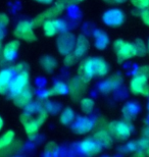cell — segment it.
<instances>
[{
	"label": "cell",
	"instance_id": "60d3db41",
	"mask_svg": "<svg viewBox=\"0 0 149 157\" xmlns=\"http://www.w3.org/2000/svg\"><path fill=\"white\" fill-rule=\"evenodd\" d=\"M5 36V31L4 28H0V40H2Z\"/></svg>",
	"mask_w": 149,
	"mask_h": 157
},
{
	"label": "cell",
	"instance_id": "7bdbcfd3",
	"mask_svg": "<svg viewBox=\"0 0 149 157\" xmlns=\"http://www.w3.org/2000/svg\"><path fill=\"white\" fill-rule=\"evenodd\" d=\"M2 40H0V53L2 52V42H1Z\"/></svg>",
	"mask_w": 149,
	"mask_h": 157
},
{
	"label": "cell",
	"instance_id": "f546056e",
	"mask_svg": "<svg viewBox=\"0 0 149 157\" xmlns=\"http://www.w3.org/2000/svg\"><path fill=\"white\" fill-rule=\"evenodd\" d=\"M58 153V145L54 142H50L46 145L45 150H44V154L47 156H53Z\"/></svg>",
	"mask_w": 149,
	"mask_h": 157
},
{
	"label": "cell",
	"instance_id": "d6986e66",
	"mask_svg": "<svg viewBox=\"0 0 149 157\" xmlns=\"http://www.w3.org/2000/svg\"><path fill=\"white\" fill-rule=\"evenodd\" d=\"M122 78L119 76H113L112 78H109L108 80L104 81L103 83H101V85L99 86V90L101 93L107 94L110 93L112 91H113L115 89H116L118 87H120L122 85Z\"/></svg>",
	"mask_w": 149,
	"mask_h": 157
},
{
	"label": "cell",
	"instance_id": "4316f807",
	"mask_svg": "<svg viewBox=\"0 0 149 157\" xmlns=\"http://www.w3.org/2000/svg\"><path fill=\"white\" fill-rule=\"evenodd\" d=\"M76 114H75V111L73 110L72 108H65V110L61 112V114H60V122H61L62 124H72L73 121H75V117Z\"/></svg>",
	"mask_w": 149,
	"mask_h": 157
},
{
	"label": "cell",
	"instance_id": "484cf974",
	"mask_svg": "<svg viewBox=\"0 0 149 157\" xmlns=\"http://www.w3.org/2000/svg\"><path fill=\"white\" fill-rule=\"evenodd\" d=\"M48 95L54 96V95H65V94L69 93V85H66L63 82H57L51 89L47 91Z\"/></svg>",
	"mask_w": 149,
	"mask_h": 157
},
{
	"label": "cell",
	"instance_id": "5b68a950",
	"mask_svg": "<svg viewBox=\"0 0 149 157\" xmlns=\"http://www.w3.org/2000/svg\"><path fill=\"white\" fill-rule=\"evenodd\" d=\"M130 91L135 95L149 96L148 78L140 73H137L130 82Z\"/></svg>",
	"mask_w": 149,
	"mask_h": 157
},
{
	"label": "cell",
	"instance_id": "30bf717a",
	"mask_svg": "<svg viewBox=\"0 0 149 157\" xmlns=\"http://www.w3.org/2000/svg\"><path fill=\"white\" fill-rule=\"evenodd\" d=\"M43 31L47 37H53L58 32L62 33L66 30V23L62 20H48L43 23Z\"/></svg>",
	"mask_w": 149,
	"mask_h": 157
},
{
	"label": "cell",
	"instance_id": "9c48e42d",
	"mask_svg": "<svg viewBox=\"0 0 149 157\" xmlns=\"http://www.w3.org/2000/svg\"><path fill=\"white\" fill-rule=\"evenodd\" d=\"M76 41L77 39L71 33H63L57 39V48L61 54H68V53L74 52Z\"/></svg>",
	"mask_w": 149,
	"mask_h": 157
},
{
	"label": "cell",
	"instance_id": "f6af8a7d",
	"mask_svg": "<svg viewBox=\"0 0 149 157\" xmlns=\"http://www.w3.org/2000/svg\"><path fill=\"white\" fill-rule=\"evenodd\" d=\"M147 51H149V40H148V47H147Z\"/></svg>",
	"mask_w": 149,
	"mask_h": 157
},
{
	"label": "cell",
	"instance_id": "5bb4252c",
	"mask_svg": "<svg viewBox=\"0 0 149 157\" xmlns=\"http://www.w3.org/2000/svg\"><path fill=\"white\" fill-rule=\"evenodd\" d=\"M102 147L100 146V144L94 139H86L82 141L79 145V149L80 151L85 155L91 156V155H96L97 153L101 151Z\"/></svg>",
	"mask_w": 149,
	"mask_h": 157
},
{
	"label": "cell",
	"instance_id": "f35d334b",
	"mask_svg": "<svg viewBox=\"0 0 149 157\" xmlns=\"http://www.w3.org/2000/svg\"><path fill=\"white\" fill-rule=\"evenodd\" d=\"M38 3H42V4H49V3L53 2V0H35Z\"/></svg>",
	"mask_w": 149,
	"mask_h": 157
},
{
	"label": "cell",
	"instance_id": "4dcf8cb0",
	"mask_svg": "<svg viewBox=\"0 0 149 157\" xmlns=\"http://www.w3.org/2000/svg\"><path fill=\"white\" fill-rule=\"evenodd\" d=\"M131 4L138 9H149V0H130Z\"/></svg>",
	"mask_w": 149,
	"mask_h": 157
},
{
	"label": "cell",
	"instance_id": "277c9868",
	"mask_svg": "<svg viewBox=\"0 0 149 157\" xmlns=\"http://www.w3.org/2000/svg\"><path fill=\"white\" fill-rule=\"evenodd\" d=\"M29 80L30 77L27 70L21 71L18 74H15V76H14V78H12L10 87H9L8 90V93L10 97L14 98L17 94L21 93L27 87H29Z\"/></svg>",
	"mask_w": 149,
	"mask_h": 157
},
{
	"label": "cell",
	"instance_id": "d590c367",
	"mask_svg": "<svg viewBox=\"0 0 149 157\" xmlns=\"http://www.w3.org/2000/svg\"><path fill=\"white\" fill-rule=\"evenodd\" d=\"M26 70V65H25L24 63H18L17 65H14V67H12V71H14V74H18L21 73V71H23Z\"/></svg>",
	"mask_w": 149,
	"mask_h": 157
},
{
	"label": "cell",
	"instance_id": "8992f818",
	"mask_svg": "<svg viewBox=\"0 0 149 157\" xmlns=\"http://www.w3.org/2000/svg\"><path fill=\"white\" fill-rule=\"evenodd\" d=\"M65 10V8L62 6H60L57 3H55V5H53L52 7H50L49 9H46L45 11H43L42 13H40L39 15H37L33 21H31L33 28H37L42 26L44 21H48V20H54L61 14V12Z\"/></svg>",
	"mask_w": 149,
	"mask_h": 157
},
{
	"label": "cell",
	"instance_id": "e0dca14e",
	"mask_svg": "<svg viewBox=\"0 0 149 157\" xmlns=\"http://www.w3.org/2000/svg\"><path fill=\"white\" fill-rule=\"evenodd\" d=\"M14 76V73L12 68H4L0 71V94L8 93L9 87L12 78Z\"/></svg>",
	"mask_w": 149,
	"mask_h": 157
},
{
	"label": "cell",
	"instance_id": "83f0119b",
	"mask_svg": "<svg viewBox=\"0 0 149 157\" xmlns=\"http://www.w3.org/2000/svg\"><path fill=\"white\" fill-rule=\"evenodd\" d=\"M94 105H95L94 101L90 98L81 99V108L84 113L88 114V113H90V112H92V110H93V108H94Z\"/></svg>",
	"mask_w": 149,
	"mask_h": 157
},
{
	"label": "cell",
	"instance_id": "4fadbf2b",
	"mask_svg": "<svg viewBox=\"0 0 149 157\" xmlns=\"http://www.w3.org/2000/svg\"><path fill=\"white\" fill-rule=\"evenodd\" d=\"M72 124H73V131L76 134H80V135L88 133L94 127V122L86 117L75 118V121H73Z\"/></svg>",
	"mask_w": 149,
	"mask_h": 157
},
{
	"label": "cell",
	"instance_id": "d4e9b609",
	"mask_svg": "<svg viewBox=\"0 0 149 157\" xmlns=\"http://www.w3.org/2000/svg\"><path fill=\"white\" fill-rule=\"evenodd\" d=\"M40 63L44 71H47V73H52L56 68L57 61H56V59L54 57H52V56H44L43 58H41Z\"/></svg>",
	"mask_w": 149,
	"mask_h": 157
},
{
	"label": "cell",
	"instance_id": "2e32d148",
	"mask_svg": "<svg viewBox=\"0 0 149 157\" xmlns=\"http://www.w3.org/2000/svg\"><path fill=\"white\" fill-rule=\"evenodd\" d=\"M33 96H34L33 91H32L30 87H27L26 89L22 91L21 93L17 94L12 99H14V103L18 107L24 108L29 105L30 103H32Z\"/></svg>",
	"mask_w": 149,
	"mask_h": 157
},
{
	"label": "cell",
	"instance_id": "ee69618b",
	"mask_svg": "<svg viewBox=\"0 0 149 157\" xmlns=\"http://www.w3.org/2000/svg\"><path fill=\"white\" fill-rule=\"evenodd\" d=\"M146 155H148V156H149V148L147 149V151H146Z\"/></svg>",
	"mask_w": 149,
	"mask_h": 157
},
{
	"label": "cell",
	"instance_id": "44dd1931",
	"mask_svg": "<svg viewBox=\"0 0 149 157\" xmlns=\"http://www.w3.org/2000/svg\"><path fill=\"white\" fill-rule=\"evenodd\" d=\"M89 49V41L83 35H80L76 41V46L74 49V53L78 58L82 57L86 54V52Z\"/></svg>",
	"mask_w": 149,
	"mask_h": 157
},
{
	"label": "cell",
	"instance_id": "1f68e13d",
	"mask_svg": "<svg viewBox=\"0 0 149 157\" xmlns=\"http://www.w3.org/2000/svg\"><path fill=\"white\" fill-rule=\"evenodd\" d=\"M78 57L76 56V54L74 52H71V53H68V54H65V65L66 67H72V65H74L76 63V61H77Z\"/></svg>",
	"mask_w": 149,
	"mask_h": 157
},
{
	"label": "cell",
	"instance_id": "3957f363",
	"mask_svg": "<svg viewBox=\"0 0 149 157\" xmlns=\"http://www.w3.org/2000/svg\"><path fill=\"white\" fill-rule=\"evenodd\" d=\"M113 48H115V52L120 61L128 60V59L136 56L134 43L126 42V41L119 39L113 43Z\"/></svg>",
	"mask_w": 149,
	"mask_h": 157
},
{
	"label": "cell",
	"instance_id": "7c38bea8",
	"mask_svg": "<svg viewBox=\"0 0 149 157\" xmlns=\"http://www.w3.org/2000/svg\"><path fill=\"white\" fill-rule=\"evenodd\" d=\"M14 133L12 131L6 132L4 135L0 137V156L8 155L11 153V150L17 151V143H14Z\"/></svg>",
	"mask_w": 149,
	"mask_h": 157
},
{
	"label": "cell",
	"instance_id": "7402d4cb",
	"mask_svg": "<svg viewBox=\"0 0 149 157\" xmlns=\"http://www.w3.org/2000/svg\"><path fill=\"white\" fill-rule=\"evenodd\" d=\"M93 139L96 140L97 142L100 144L101 147L107 148V147L112 146L113 138L112 137V135L109 134L108 131H98L97 133L94 134Z\"/></svg>",
	"mask_w": 149,
	"mask_h": 157
},
{
	"label": "cell",
	"instance_id": "ac0fdd59",
	"mask_svg": "<svg viewBox=\"0 0 149 157\" xmlns=\"http://www.w3.org/2000/svg\"><path fill=\"white\" fill-rule=\"evenodd\" d=\"M20 48V42L18 41H11L7 43L2 49V57L6 61L14 60L18 55V50Z\"/></svg>",
	"mask_w": 149,
	"mask_h": 157
},
{
	"label": "cell",
	"instance_id": "9a60e30c",
	"mask_svg": "<svg viewBox=\"0 0 149 157\" xmlns=\"http://www.w3.org/2000/svg\"><path fill=\"white\" fill-rule=\"evenodd\" d=\"M95 76L94 74V67L93 62H92V58H87L82 62L80 67L78 70V77L88 83L91 81V78Z\"/></svg>",
	"mask_w": 149,
	"mask_h": 157
},
{
	"label": "cell",
	"instance_id": "ab89813d",
	"mask_svg": "<svg viewBox=\"0 0 149 157\" xmlns=\"http://www.w3.org/2000/svg\"><path fill=\"white\" fill-rule=\"evenodd\" d=\"M144 137H146L149 139V124L146 125V128H145V130H144Z\"/></svg>",
	"mask_w": 149,
	"mask_h": 157
},
{
	"label": "cell",
	"instance_id": "52a82bcc",
	"mask_svg": "<svg viewBox=\"0 0 149 157\" xmlns=\"http://www.w3.org/2000/svg\"><path fill=\"white\" fill-rule=\"evenodd\" d=\"M14 36L26 42H34L37 39L34 34L32 23L28 21H22L18 24L14 29Z\"/></svg>",
	"mask_w": 149,
	"mask_h": 157
},
{
	"label": "cell",
	"instance_id": "e575fe53",
	"mask_svg": "<svg viewBox=\"0 0 149 157\" xmlns=\"http://www.w3.org/2000/svg\"><path fill=\"white\" fill-rule=\"evenodd\" d=\"M9 23V18L6 14L0 13V28H5Z\"/></svg>",
	"mask_w": 149,
	"mask_h": 157
},
{
	"label": "cell",
	"instance_id": "ffe728a7",
	"mask_svg": "<svg viewBox=\"0 0 149 157\" xmlns=\"http://www.w3.org/2000/svg\"><path fill=\"white\" fill-rule=\"evenodd\" d=\"M92 62H93L94 67V74L97 77H104L108 73V64L107 62L101 57H94L92 58Z\"/></svg>",
	"mask_w": 149,
	"mask_h": 157
},
{
	"label": "cell",
	"instance_id": "836d02e7",
	"mask_svg": "<svg viewBox=\"0 0 149 157\" xmlns=\"http://www.w3.org/2000/svg\"><path fill=\"white\" fill-rule=\"evenodd\" d=\"M140 17L142 18L143 23L149 27V9H143V10H141Z\"/></svg>",
	"mask_w": 149,
	"mask_h": 157
},
{
	"label": "cell",
	"instance_id": "7a4b0ae2",
	"mask_svg": "<svg viewBox=\"0 0 149 157\" xmlns=\"http://www.w3.org/2000/svg\"><path fill=\"white\" fill-rule=\"evenodd\" d=\"M107 131L113 139L118 141H125L131 136L132 125L128 121H113L107 125Z\"/></svg>",
	"mask_w": 149,
	"mask_h": 157
},
{
	"label": "cell",
	"instance_id": "603a6c76",
	"mask_svg": "<svg viewBox=\"0 0 149 157\" xmlns=\"http://www.w3.org/2000/svg\"><path fill=\"white\" fill-rule=\"evenodd\" d=\"M139 111H140V106L136 102H129L123 107V114L127 121L135 118Z\"/></svg>",
	"mask_w": 149,
	"mask_h": 157
},
{
	"label": "cell",
	"instance_id": "b9f144b4",
	"mask_svg": "<svg viewBox=\"0 0 149 157\" xmlns=\"http://www.w3.org/2000/svg\"><path fill=\"white\" fill-rule=\"evenodd\" d=\"M2 128H3V119L1 117H0V131L2 130Z\"/></svg>",
	"mask_w": 149,
	"mask_h": 157
},
{
	"label": "cell",
	"instance_id": "8d00e7d4",
	"mask_svg": "<svg viewBox=\"0 0 149 157\" xmlns=\"http://www.w3.org/2000/svg\"><path fill=\"white\" fill-rule=\"evenodd\" d=\"M137 73H140L144 76H146L149 78V67H142L138 70Z\"/></svg>",
	"mask_w": 149,
	"mask_h": 157
},
{
	"label": "cell",
	"instance_id": "74e56055",
	"mask_svg": "<svg viewBox=\"0 0 149 157\" xmlns=\"http://www.w3.org/2000/svg\"><path fill=\"white\" fill-rule=\"evenodd\" d=\"M106 3H108V4H112V3H123L125 2L126 0H104Z\"/></svg>",
	"mask_w": 149,
	"mask_h": 157
},
{
	"label": "cell",
	"instance_id": "ba28073f",
	"mask_svg": "<svg viewBox=\"0 0 149 157\" xmlns=\"http://www.w3.org/2000/svg\"><path fill=\"white\" fill-rule=\"evenodd\" d=\"M125 18H126L125 13L120 9H116V8H112L105 11L102 17L103 23L106 26L112 28L122 26L124 21H125Z\"/></svg>",
	"mask_w": 149,
	"mask_h": 157
},
{
	"label": "cell",
	"instance_id": "bcb514c9",
	"mask_svg": "<svg viewBox=\"0 0 149 157\" xmlns=\"http://www.w3.org/2000/svg\"><path fill=\"white\" fill-rule=\"evenodd\" d=\"M148 110H149V102H148Z\"/></svg>",
	"mask_w": 149,
	"mask_h": 157
},
{
	"label": "cell",
	"instance_id": "f1b7e54d",
	"mask_svg": "<svg viewBox=\"0 0 149 157\" xmlns=\"http://www.w3.org/2000/svg\"><path fill=\"white\" fill-rule=\"evenodd\" d=\"M135 49H136V56H144L147 53V46L143 41L140 39H137L134 43Z\"/></svg>",
	"mask_w": 149,
	"mask_h": 157
},
{
	"label": "cell",
	"instance_id": "8fae6325",
	"mask_svg": "<svg viewBox=\"0 0 149 157\" xmlns=\"http://www.w3.org/2000/svg\"><path fill=\"white\" fill-rule=\"evenodd\" d=\"M87 83L80 78H74L69 84V93L74 100H81L86 92Z\"/></svg>",
	"mask_w": 149,
	"mask_h": 157
},
{
	"label": "cell",
	"instance_id": "d6a6232c",
	"mask_svg": "<svg viewBox=\"0 0 149 157\" xmlns=\"http://www.w3.org/2000/svg\"><path fill=\"white\" fill-rule=\"evenodd\" d=\"M83 1V0H57V4H59L60 6H62L63 8H66L71 5H74V4H77V3Z\"/></svg>",
	"mask_w": 149,
	"mask_h": 157
},
{
	"label": "cell",
	"instance_id": "6da1fadb",
	"mask_svg": "<svg viewBox=\"0 0 149 157\" xmlns=\"http://www.w3.org/2000/svg\"><path fill=\"white\" fill-rule=\"evenodd\" d=\"M46 118H47V112L44 109H42L38 113H36L35 117H33V113L26 111L24 114H22L21 121L24 124L25 131H26L28 136L30 138H33L36 136L40 127L44 124Z\"/></svg>",
	"mask_w": 149,
	"mask_h": 157
},
{
	"label": "cell",
	"instance_id": "cb8c5ba5",
	"mask_svg": "<svg viewBox=\"0 0 149 157\" xmlns=\"http://www.w3.org/2000/svg\"><path fill=\"white\" fill-rule=\"evenodd\" d=\"M94 37H95V47L99 50L105 49L109 42V39L106 34L104 33L103 31L97 30L96 32L94 33Z\"/></svg>",
	"mask_w": 149,
	"mask_h": 157
}]
</instances>
